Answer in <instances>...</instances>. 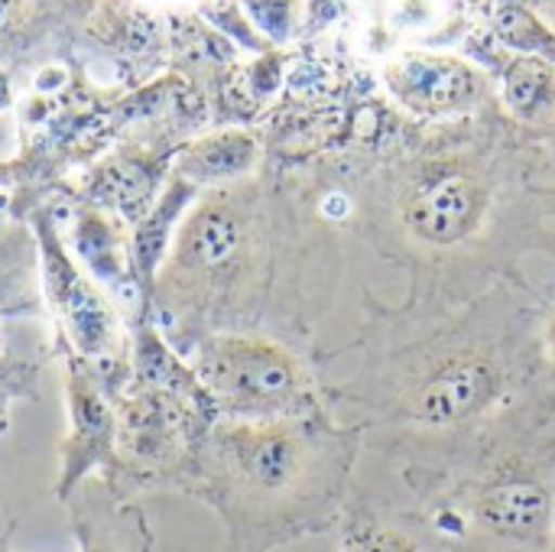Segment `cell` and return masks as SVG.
I'll use <instances>...</instances> for the list:
<instances>
[{
    "label": "cell",
    "mask_w": 555,
    "mask_h": 552,
    "mask_svg": "<svg viewBox=\"0 0 555 552\" xmlns=\"http://www.w3.org/2000/svg\"><path fill=\"white\" fill-rule=\"evenodd\" d=\"M371 368L361 377L387 381L400 420L426 433H452L507 407L527 377H540L546 355L543 342L533 345L520 306L491 293L481 306L452 309L429 332L400 338V348L371 358Z\"/></svg>",
    "instance_id": "obj_1"
},
{
    "label": "cell",
    "mask_w": 555,
    "mask_h": 552,
    "mask_svg": "<svg viewBox=\"0 0 555 552\" xmlns=\"http://www.w3.org/2000/svg\"><path fill=\"white\" fill-rule=\"evenodd\" d=\"M332 459L335 439L312 420H215L189 449L176 485L228 521L237 550L254 552L257 530L270 517L315 498V488L332 478Z\"/></svg>",
    "instance_id": "obj_2"
},
{
    "label": "cell",
    "mask_w": 555,
    "mask_h": 552,
    "mask_svg": "<svg viewBox=\"0 0 555 552\" xmlns=\"http://www.w3.org/2000/svg\"><path fill=\"white\" fill-rule=\"evenodd\" d=\"M270 280V241L257 231V215L231 192L202 195L182 218L172 251L156 277L150 319L192 325L208 319L244 316L257 286Z\"/></svg>",
    "instance_id": "obj_3"
},
{
    "label": "cell",
    "mask_w": 555,
    "mask_h": 552,
    "mask_svg": "<svg viewBox=\"0 0 555 552\" xmlns=\"http://www.w3.org/2000/svg\"><path fill=\"white\" fill-rule=\"evenodd\" d=\"M397 234L387 251L416 260L426 270H494L504 251L491 241L498 221L494 182L465 159H426L416 166L397 198Z\"/></svg>",
    "instance_id": "obj_4"
},
{
    "label": "cell",
    "mask_w": 555,
    "mask_h": 552,
    "mask_svg": "<svg viewBox=\"0 0 555 552\" xmlns=\"http://www.w3.org/2000/svg\"><path fill=\"white\" fill-rule=\"evenodd\" d=\"M192 368L218 420L276 423L319 413L309 368L270 335L211 332L198 342Z\"/></svg>",
    "instance_id": "obj_5"
},
{
    "label": "cell",
    "mask_w": 555,
    "mask_h": 552,
    "mask_svg": "<svg viewBox=\"0 0 555 552\" xmlns=\"http://www.w3.org/2000/svg\"><path fill=\"white\" fill-rule=\"evenodd\" d=\"M29 228L39 247L42 303L55 319L59 335L94 368L104 390L117 397L130 381V338L120 309L72 257L52 211L36 208Z\"/></svg>",
    "instance_id": "obj_6"
},
{
    "label": "cell",
    "mask_w": 555,
    "mask_h": 552,
    "mask_svg": "<svg viewBox=\"0 0 555 552\" xmlns=\"http://www.w3.org/2000/svg\"><path fill=\"white\" fill-rule=\"evenodd\" d=\"M55 351L65 368V410H68V433L59 446L55 501L68 504L91 475H98L107 485V491L117 498L120 459H117L114 397L104 390L94 368L81 361L59 332H55Z\"/></svg>",
    "instance_id": "obj_7"
},
{
    "label": "cell",
    "mask_w": 555,
    "mask_h": 552,
    "mask_svg": "<svg viewBox=\"0 0 555 552\" xmlns=\"http://www.w3.org/2000/svg\"><path fill=\"white\" fill-rule=\"evenodd\" d=\"M380 75L393 101L420 117L468 114L488 94L485 72L446 52H400L384 62Z\"/></svg>",
    "instance_id": "obj_8"
},
{
    "label": "cell",
    "mask_w": 555,
    "mask_h": 552,
    "mask_svg": "<svg viewBox=\"0 0 555 552\" xmlns=\"http://www.w3.org/2000/svg\"><path fill=\"white\" fill-rule=\"evenodd\" d=\"M68 251L114 303L120 299L133 306V319L146 316L130 264V231L124 218L94 205H78L68 228Z\"/></svg>",
    "instance_id": "obj_9"
},
{
    "label": "cell",
    "mask_w": 555,
    "mask_h": 552,
    "mask_svg": "<svg viewBox=\"0 0 555 552\" xmlns=\"http://www.w3.org/2000/svg\"><path fill=\"white\" fill-rule=\"evenodd\" d=\"M68 504L81 552H153V534L143 514L133 504L117 501L101 478L88 488L81 485ZM0 552H13L10 530L0 534Z\"/></svg>",
    "instance_id": "obj_10"
},
{
    "label": "cell",
    "mask_w": 555,
    "mask_h": 552,
    "mask_svg": "<svg viewBox=\"0 0 555 552\" xmlns=\"http://www.w3.org/2000/svg\"><path fill=\"white\" fill-rule=\"evenodd\" d=\"M198 192L202 189H195L192 182L172 176L163 185L153 208L137 224H130V264H133V277H137L146 316H150L156 277H159V270H163V264H166V257L172 251V241H176V231H179L182 218L198 202Z\"/></svg>",
    "instance_id": "obj_11"
},
{
    "label": "cell",
    "mask_w": 555,
    "mask_h": 552,
    "mask_svg": "<svg viewBox=\"0 0 555 552\" xmlns=\"http://www.w3.org/2000/svg\"><path fill=\"white\" fill-rule=\"evenodd\" d=\"M163 172H166V159L163 156H117L101 163L88 185V205L104 208L117 218H124L127 224H137L153 202L163 192Z\"/></svg>",
    "instance_id": "obj_12"
},
{
    "label": "cell",
    "mask_w": 555,
    "mask_h": 552,
    "mask_svg": "<svg viewBox=\"0 0 555 552\" xmlns=\"http://www.w3.org/2000/svg\"><path fill=\"white\" fill-rule=\"evenodd\" d=\"M260 159V143L250 130H218L185 143L176 156L172 176L192 182L195 189H221L254 172Z\"/></svg>",
    "instance_id": "obj_13"
},
{
    "label": "cell",
    "mask_w": 555,
    "mask_h": 552,
    "mask_svg": "<svg viewBox=\"0 0 555 552\" xmlns=\"http://www.w3.org/2000/svg\"><path fill=\"white\" fill-rule=\"evenodd\" d=\"M475 514L498 537L537 540L550 527L553 501H550V491L540 482L504 478V482H494V485H488L481 491Z\"/></svg>",
    "instance_id": "obj_14"
},
{
    "label": "cell",
    "mask_w": 555,
    "mask_h": 552,
    "mask_svg": "<svg viewBox=\"0 0 555 552\" xmlns=\"http://www.w3.org/2000/svg\"><path fill=\"white\" fill-rule=\"evenodd\" d=\"M39 247L29 224H16L0 238V319L42 316Z\"/></svg>",
    "instance_id": "obj_15"
},
{
    "label": "cell",
    "mask_w": 555,
    "mask_h": 552,
    "mask_svg": "<svg viewBox=\"0 0 555 552\" xmlns=\"http://www.w3.org/2000/svg\"><path fill=\"white\" fill-rule=\"evenodd\" d=\"M504 104L520 120H537L555 104V65L537 55H514L501 65Z\"/></svg>",
    "instance_id": "obj_16"
},
{
    "label": "cell",
    "mask_w": 555,
    "mask_h": 552,
    "mask_svg": "<svg viewBox=\"0 0 555 552\" xmlns=\"http://www.w3.org/2000/svg\"><path fill=\"white\" fill-rule=\"evenodd\" d=\"M491 36L501 49L537 55L555 65V33L520 0H501L491 13Z\"/></svg>",
    "instance_id": "obj_17"
},
{
    "label": "cell",
    "mask_w": 555,
    "mask_h": 552,
    "mask_svg": "<svg viewBox=\"0 0 555 552\" xmlns=\"http://www.w3.org/2000/svg\"><path fill=\"white\" fill-rule=\"evenodd\" d=\"M283 75H286V55L270 49L263 55H257L250 65H244L237 72V78L231 81V98L234 107L244 111H260L267 101H273L283 88Z\"/></svg>",
    "instance_id": "obj_18"
},
{
    "label": "cell",
    "mask_w": 555,
    "mask_h": 552,
    "mask_svg": "<svg viewBox=\"0 0 555 552\" xmlns=\"http://www.w3.org/2000/svg\"><path fill=\"white\" fill-rule=\"evenodd\" d=\"M198 13H202V20H208L211 29H218L228 42H234V46H241V49H247V52H254V55H263V52L273 49V46L254 29V23L247 20L241 0H205V3L198 7Z\"/></svg>",
    "instance_id": "obj_19"
},
{
    "label": "cell",
    "mask_w": 555,
    "mask_h": 552,
    "mask_svg": "<svg viewBox=\"0 0 555 552\" xmlns=\"http://www.w3.org/2000/svg\"><path fill=\"white\" fill-rule=\"evenodd\" d=\"M254 29L273 46H286L299 29V0H241Z\"/></svg>",
    "instance_id": "obj_20"
},
{
    "label": "cell",
    "mask_w": 555,
    "mask_h": 552,
    "mask_svg": "<svg viewBox=\"0 0 555 552\" xmlns=\"http://www.w3.org/2000/svg\"><path fill=\"white\" fill-rule=\"evenodd\" d=\"M387 16H390L393 29L423 33V29L436 26V20L442 16V3L439 0H393Z\"/></svg>",
    "instance_id": "obj_21"
},
{
    "label": "cell",
    "mask_w": 555,
    "mask_h": 552,
    "mask_svg": "<svg viewBox=\"0 0 555 552\" xmlns=\"http://www.w3.org/2000/svg\"><path fill=\"white\" fill-rule=\"evenodd\" d=\"M351 552H423L410 537L377 527V524H364L351 534Z\"/></svg>",
    "instance_id": "obj_22"
},
{
    "label": "cell",
    "mask_w": 555,
    "mask_h": 552,
    "mask_svg": "<svg viewBox=\"0 0 555 552\" xmlns=\"http://www.w3.org/2000/svg\"><path fill=\"white\" fill-rule=\"evenodd\" d=\"M348 10V0H306V16L299 23L302 36H319L332 23H338Z\"/></svg>",
    "instance_id": "obj_23"
},
{
    "label": "cell",
    "mask_w": 555,
    "mask_h": 552,
    "mask_svg": "<svg viewBox=\"0 0 555 552\" xmlns=\"http://www.w3.org/2000/svg\"><path fill=\"white\" fill-rule=\"evenodd\" d=\"M319 211H322V218H325V221L341 224V221H348V218L354 215V202H351V195H348L345 189H332V192H325V195H322Z\"/></svg>",
    "instance_id": "obj_24"
},
{
    "label": "cell",
    "mask_w": 555,
    "mask_h": 552,
    "mask_svg": "<svg viewBox=\"0 0 555 552\" xmlns=\"http://www.w3.org/2000/svg\"><path fill=\"white\" fill-rule=\"evenodd\" d=\"M543 355H546V368H550V377H555V309L543 329Z\"/></svg>",
    "instance_id": "obj_25"
},
{
    "label": "cell",
    "mask_w": 555,
    "mask_h": 552,
    "mask_svg": "<svg viewBox=\"0 0 555 552\" xmlns=\"http://www.w3.org/2000/svg\"><path fill=\"white\" fill-rule=\"evenodd\" d=\"M20 10H23V0H0V33H7L13 26Z\"/></svg>",
    "instance_id": "obj_26"
},
{
    "label": "cell",
    "mask_w": 555,
    "mask_h": 552,
    "mask_svg": "<svg viewBox=\"0 0 555 552\" xmlns=\"http://www.w3.org/2000/svg\"><path fill=\"white\" fill-rule=\"evenodd\" d=\"M10 104H13V81H10V75L0 68V114H3Z\"/></svg>",
    "instance_id": "obj_27"
},
{
    "label": "cell",
    "mask_w": 555,
    "mask_h": 552,
    "mask_svg": "<svg viewBox=\"0 0 555 552\" xmlns=\"http://www.w3.org/2000/svg\"><path fill=\"white\" fill-rule=\"evenodd\" d=\"M7 429V413H3V403H0V433Z\"/></svg>",
    "instance_id": "obj_28"
}]
</instances>
